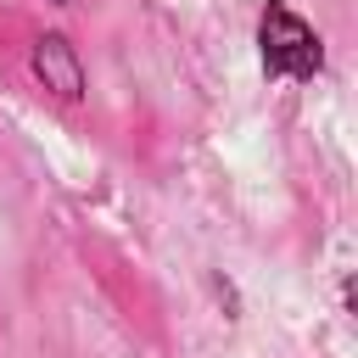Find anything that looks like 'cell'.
Returning <instances> with one entry per match:
<instances>
[{"instance_id":"obj_2","label":"cell","mask_w":358,"mask_h":358,"mask_svg":"<svg viewBox=\"0 0 358 358\" xmlns=\"http://www.w3.org/2000/svg\"><path fill=\"white\" fill-rule=\"evenodd\" d=\"M28 73H34V84H39L50 101H62V106H78V101L90 95V67H84L73 34H62V28L34 34V45H28Z\"/></svg>"},{"instance_id":"obj_4","label":"cell","mask_w":358,"mask_h":358,"mask_svg":"<svg viewBox=\"0 0 358 358\" xmlns=\"http://www.w3.org/2000/svg\"><path fill=\"white\" fill-rule=\"evenodd\" d=\"M45 6H73V0H45Z\"/></svg>"},{"instance_id":"obj_3","label":"cell","mask_w":358,"mask_h":358,"mask_svg":"<svg viewBox=\"0 0 358 358\" xmlns=\"http://www.w3.org/2000/svg\"><path fill=\"white\" fill-rule=\"evenodd\" d=\"M207 285H213V296H218V302H224V308H229V319H241V296H235V285H229V280H224V274H213V280H207Z\"/></svg>"},{"instance_id":"obj_1","label":"cell","mask_w":358,"mask_h":358,"mask_svg":"<svg viewBox=\"0 0 358 358\" xmlns=\"http://www.w3.org/2000/svg\"><path fill=\"white\" fill-rule=\"evenodd\" d=\"M252 39H257V73L268 84L324 78V34L296 11V0H263Z\"/></svg>"}]
</instances>
